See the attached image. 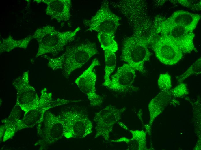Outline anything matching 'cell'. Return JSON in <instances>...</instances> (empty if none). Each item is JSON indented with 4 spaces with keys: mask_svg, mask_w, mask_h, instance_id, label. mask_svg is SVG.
I'll use <instances>...</instances> for the list:
<instances>
[{
    "mask_svg": "<svg viewBox=\"0 0 201 150\" xmlns=\"http://www.w3.org/2000/svg\"><path fill=\"white\" fill-rule=\"evenodd\" d=\"M158 87L161 91H168L171 89L172 87L171 79L168 73L160 75L158 80Z\"/></svg>",
    "mask_w": 201,
    "mask_h": 150,
    "instance_id": "603a6c76",
    "label": "cell"
},
{
    "mask_svg": "<svg viewBox=\"0 0 201 150\" xmlns=\"http://www.w3.org/2000/svg\"><path fill=\"white\" fill-rule=\"evenodd\" d=\"M58 115L63 125L64 136L67 139L83 138L92 132V122L80 111L66 110Z\"/></svg>",
    "mask_w": 201,
    "mask_h": 150,
    "instance_id": "277c9868",
    "label": "cell"
},
{
    "mask_svg": "<svg viewBox=\"0 0 201 150\" xmlns=\"http://www.w3.org/2000/svg\"><path fill=\"white\" fill-rule=\"evenodd\" d=\"M29 82L28 71L24 72L13 82L17 93L16 105L24 113L36 107L40 99L35 89Z\"/></svg>",
    "mask_w": 201,
    "mask_h": 150,
    "instance_id": "8fae6325",
    "label": "cell"
},
{
    "mask_svg": "<svg viewBox=\"0 0 201 150\" xmlns=\"http://www.w3.org/2000/svg\"><path fill=\"white\" fill-rule=\"evenodd\" d=\"M145 126L147 132L149 134H149L150 133L151 126L149 125V124L146 125Z\"/></svg>",
    "mask_w": 201,
    "mask_h": 150,
    "instance_id": "484cf974",
    "label": "cell"
},
{
    "mask_svg": "<svg viewBox=\"0 0 201 150\" xmlns=\"http://www.w3.org/2000/svg\"><path fill=\"white\" fill-rule=\"evenodd\" d=\"M120 18L110 9L109 2L105 0L95 14L90 20L83 21L87 31L115 34L120 25Z\"/></svg>",
    "mask_w": 201,
    "mask_h": 150,
    "instance_id": "52a82bcc",
    "label": "cell"
},
{
    "mask_svg": "<svg viewBox=\"0 0 201 150\" xmlns=\"http://www.w3.org/2000/svg\"><path fill=\"white\" fill-rule=\"evenodd\" d=\"M29 37L19 40H14L12 38L7 39L3 41L0 44V52H9L16 47L26 48L31 38Z\"/></svg>",
    "mask_w": 201,
    "mask_h": 150,
    "instance_id": "44dd1931",
    "label": "cell"
},
{
    "mask_svg": "<svg viewBox=\"0 0 201 150\" xmlns=\"http://www.w3.org/2000/svg\"><path fill=\"white\" fill-rule=\"evenodd\" d=\"M20 108L15 105L8 117L3 120L0 126V139L3 141L11 138L18 131L25 128L22 119H20Z\"/></svg>",
    "mask_w": 201,
    "mask_h": 150,
    "instance_id": "5bb4252c",
    "label": "cell"
},
{
    "mask_svg": "<svg viewBox=\"0 0 201 150\" xmlns=\"http://www.w3.org/2000/svg\"><path fill=\"white\" fill-rule=\"evenodd\" d=\"M47 5L46 14L58 22L67 21L70 17V9L72 6L70 0H42Z\"/></svg>",
    "mask_w": 201,
    "mask_h": 150,
    "instance_id": "2e32d148",
    "label": "cell"
},
{
    "mask_svg": "<svg viewBox=\"0 0 201 150\" xmlns=\"http://www.w3.org/2000/svg\"><path fill=\"white\" fill-rule=\"evenodd\" d=\"M150 46L155 55L162 63L167 65L176 64L184 55L178 45L166 37L155 36L152 39Z\"/></svg>",
    "mask_w": 201,
    "mask_h": 150,
    "instance_id": "ba28073f",
    "label": "cell"
},
{
    "mask_svg": "<svg viewBox=\"0 0 201 150\" xmlns=\"http://www.w3.org/2000/svg\"><path fill=\"white\" fill-rule=\"evenodd\" d=\"M200 18V14L179 10L174 12L169 17L162 21L168 24L182 27L188 31L193 32Z\"/></svg>",
    "mask_w": 201,
    "mask_h": 150,
    "instance_id": "9a60e30c",
    "label": "cell"
},
{
    "mask_svg": "<svg viewBox=\"0 0 201 150\" xmlns=\"http://www.w3.org/2000/svg\"><path fill=\"white\" fill-rule=\"evenodd\" d=\"M153 27L155 35L159 33L170 38L178 45L184 54L198 52L193 43L195 35L193 32L180 26L167 24L162 20L158 22L155 21Z\"/></svg>",
    "mask_w": 201,
    "mask_h": 150,
    "instance_id": "5b68a950",
    "label": "cell"
},
{
    "mask_svg": "<svg viewBox=\"0 0 201 150\" xmlns=\"http://www.w3.org/2000/svg\"><path fill=\"white\" fill-rule=\"evenodd\" d=\"M80 100H70L63 99L52 98V93L48 92L46 88L41 91L39 102L34 108L24 113L22 121L25 128L32 127L36 125L42 123L44 114L48 110L56 106Z\"/></svg>",
    "mask_w": 201,
    "mask_h": 150,
    "instance_id": "8992f818",
    "label": "cell"
},
{
    "mask_svg": "<svg viewBox=\"0 0 201 150\" xmlns=\"http://www.w3.org/2000/svg\"><path fill=\"white\" fill-rule=\"evenodd\" d=\"M170 92L172 96L175 97H181L189 93L186 85L183 82L170 89Z\"/></svg>",
    "mask_w": 201,
    "mask_h": 150,
    "instance_id": "cb8c5ba5",
    "label": "cell"
},
{
    "mask_svg": "<svg viewBox=\"0 0 201 150\" xmlns=\"http://www.w3.org/2000/svg\"><path fill=\"white\" fill-rule=\"evenodd\" d=\"M135 77V70L128 64H124L118 68L111 77L110 81L106 87L119 93L136 92L139 89L133 85Z\"/></svg>",
    "mask_w": 201,
    "mask_h": 150,
    "instance_id": "4fadbf2b",
    "label": "cell"
},
{
    "mask_svg": "<svg viewBox=\"0 0 201 150\" xmlns=\"http://www.w3.org/2000/svg\"><path fill=\"white\" fill-rule=\"evenodd\" d=\"M153 37L140 34H133L124 39L122 45L121 60L144 75L147 72L145 63L150 59L151 53L149 49Z\"/></svg>",
    "mask_w": 201,
    "mask_h": 150,
    "instance_id": "7a4b0ae2",
    "label": "cell"
},
{
    "mask_svg": "<svg viewBox=\"0 0 201 150\" xmlns=\"http://www.w3.org/2000/svg\"><path fill=\"white\" fill-rule=\"evenodd\" d=\"M170 90L161 91L149 102L148 108L150 119L149 124L151 126L155 118L161 113L171 100Z\"/></svg>",
    "mask_w": 201,
    "mask_h": 150,
    "instance_id": "e0dca14e",
    "label": "cell"
},
{
    "mask_svg": "<svg viewBox=\"0 0 201 150\" xmlns=\"http://www.w3.org/2000/svg\"><path fill=\"white\" fill-rule=\"evenodd\" d=\"M100 65L98 59H95L88 68L75 80L80 90L87 96L92 106H100L103 102L102 97L97 94L96 89L97 77L95 68Z\"/></svg>",
    "mask_w": 201,
    "mask_h": 150,
    "instance_id": "7c38bea8",
    "label": "cell"
},
{
    "mask_svg": "<svg viewBox=\"0 0 201 150\" xmlns=\"http://www.w3.org/2000/svg\"><path fill=\"white\" fill-rule=\"evenodd\" d=\"M42 123L43 128L37 127V134L41 140H39L35 144L39 145L40 150L45 149L47 145L54 143L62 138L64 136L63 125L58 115L46 112Z\"/></svg>",
    "mask_w": 201,
    "mask_h": 150,
    "instance_id": "30bf717a",
    "label": "cell"
},
{
    "mask_svg": "<svg viewBox=\"0 0 201 150\" xmlns=\"http://www.w3.org/2000/svg\"><path fill=\"white\" fill-rule=\"evenodd\" d=\"M98 52L96 44L88 41L68 47L58 57H44L48 61L49 67L53 70H61L64 76L67 78L74 71L81 68Z\"/></svg>",
    "mask_w": 201,
    "mask_h": 150,
    "instance_id": "6da1fadb",
    "label": "cell"
},
{
    "mask_svg": "<svg viewBox=\"0 0 201 150\" xmlns=\"http://www.w3.org/2000/svg\"><path fill=\"white\" fill-rule=\"evenodd\" d=\"M126 109L125 107L118 109L109 105L96 112L93 119L96 124L95 138L101 137L105 140L109 141L114 125L121 119L122 114Z\"/></svg>",
    "mask_w": 201,
    "mask_h": 150,
    "instance_id": "9c48e42d",
    "label": "cell"
},
{
    "mask_svg": "<svg viewBox=\"0 0 201 150\" xmlns=\"http://www.w3.org/2000/svg\"><path fill=\"white\" fill-rule=\"evenodd\" d=\"M129 131L132 135L131 139H128L126 150H146V133L143 130Z\"/></svg>",
    "mask_w": 201,
    "mask_h": 150,
    "instance_id": "ac0fdd59",
    "label": "cell"
},
{
    "mask_svg": "<svg viewBox=\"0 0 201 150\" xmlns=\"http://www.w3.org/2000/svg\"><path fill=\"white\" fill-rule=\"evenodd\" d=\"M104 52L105 66L104 81L103 85L106 87L110 81L111 75L115 70L116 57L115 52L109 50L105 51Z\"/></svg>",
    "mask_w": 201,
    "mask_h": 150,
    "instance_id": "d6986e66",
    "label": "cell"
},
{
    "mask_svg": "<svg viewBox=\"0 0 201 150\" xmlns=\"http://www.w3.org/2000/svg\"><path fill=\"white\" fill-rule=\"evenodd\" d=\"M177 2L183 7L192 10H201V1L196 0H178Z\"/></svg>",
    "mask_w": 201,
    "mask_h": 150,
    "instance_id": "d4e9b609",
    "label": "cell"
},
{
    "mask_svg": "<svg viewBox=\"0 0 201 150\" xmlns=\"http://www.w3.org/2000/svg\"><path fill=\"white\" fill-rule=\"evenodd\" d=\"M80 30L77 27L74 30L61 32L53 26L47 25L37 30L33 36L39 44L36 57L47 53L55 55L62 50L64 47L74 40Z\"/></svg>",
    "mask_w": 201,
    "mask_h": 150,
    "instance_id": "3957f363",
    "label": "cell"
},
{
    "mask_svg": "<svg viewBox=\"0 0 201 150\" xmlns=\"http://www.w3.org/2000/svg\"><path fill=\"white\" fill-rule=\"evenodd\" d=\"M201 73V58L196 60L184 73L176 76L179 83L182 82L186 79L192 75H198Z\"/></svg>",
    "mask_w": 201,
    "mask_h": 150,
    "instance_id": "7402d4cb",
    "label": "cell"
},
{
    "mask_svg": "<svg viewBox=\"0 0 201 150\" xmlns=\"http://www.w3.org/2000/svg\"><path fill=\"white\" fill-rule=\"evenodd\" d=\"M97 37L101 47L104 51H110L116 52L118 50L114 35L109 33H99Z\"/></svg>",
    "mask_w": 201,
    "mask_h": 150,
    "instance_id": "ffe728a7",
    "label": "cell"
}]
</instances>
